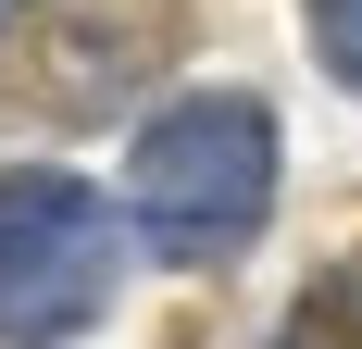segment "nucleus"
Returning <instances> with one entry per match:
<instances>
[{"label":"nucleus","mask_w":362,"mask_h":349,"mask_svg":"<svg viewBox=\"0 0 362 349\" xmlns=\"http://www.w3.org/2000/svg\"><path fill=\"white\" fill-rule=\"evenodd\" d=\"M125 212L163 262H238L275 212V112L250 88L150 112L138 150H125Z\"/></svg>","instance_id":"1"},{"label":"nucleus","mask_w":362,"mask_h":349,"mask_svg":"<svg viewBox=\"0 0 362 349\" xmlns=\"http://www.w3.org/2000/svg\"><path fill=\"white\" fill-rule=\"evenodd\" d=\"M112 300V212L50 162H0V337L63 349Z\"/></svg>","instance_id":"2"},{"label":"nucleus","mask_w":362,"mask_h":349,"mask_svg":"<svg viewBox=\"0 0 362 349\" xmlns=\"http://www.w3.org/2000/svg\"><path fill=\"white\" fill-rule=\"evenodd\" d=\"M163 50H175V0H50L13 75H25V112H112Z\"/></svg>","instance_id":"3"},{"label":"nucleus","mask_w":362,"mask_h":349,"mask_svg":"<svg viewBox=\"0 0 362 349\" xmlns=\"http://www.w3.org/2000/svg\"><path fill=\"white\" fill-rule=\"evenodd\" d=\"M275 349H362V249L300 287V312L275 324Z\"/></svg>","instance_id":"4"},{"label":"nucleus","mask_w":362,"mask_h":349,"mask_svg":"<svg viewBox=\"0 0 362 349\" xmlns=\"http://www.w3.org/2000/svg\"><path fill=\"white\" fill-rule=\"evenodd\" d=\"M313 50L337 88H362V0H313Z\"/></svg>","instance_id":"5"},{"label":"nucleus","mask_w":362,"mask_h":349,"mask_svg":"<svg viewBox=\"0 0 362 349\" xmlns=\"http://www.w3.org/2000/svg\"><path fill=\"white\" fill-rule=\"evenodd\" d=\"M0 25H13V0H0Z\"/></svg>","instance_id":"6"}]
</instances>
